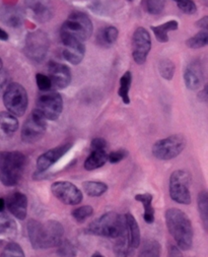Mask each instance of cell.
Here are the masks:
<instances>
[{
    "label": "cell",
    "instance_id": "1",
    "mask_svg": "<svg viewBox=\"0 0 208 257\" xmlns=\"http://www.w3.org/2000/svg\"><path fill=\"white\" fill-rule=\"evenodd\" d=\"M63 226L54 220L41 223L30 220L28 223V236L35 249H48L58 247L63 241Z\"/></svg>",
    "mask_w": 208,
    "mask_h": 257
},
{
    "label": "cell",
    "instance_id": "2",
    "mask_svg": "<svg viewBox=\"0 0 208 257\" xmlns=\"http://www.w3.org/2000/svg\"><path fill=\"white\" fill-rule=\"evenodd\" d=\"M165 224L170 234L182 250H189L193 245V228L189 217L178 208L165 211Z\"/></svg>",
    "mask_w": 208,
    "mask_h": 257
},
{
    "label": "cell",
    "instance_id": "3",
    "mask_svg": "<svg viewBox=\"0 0 208 257\" xmlns=\"http://www.w3.org/2000/svg\"><path fill=\"white\" fill-rule=\"evenodd\" d=\"M27 165V157L21 152H0V181L12 187L19 184Z\"/></svg>",
    "mask_w": 208,
    "mask_h": 257
},
{
    "label": "cell",
    "instance_id": "4",
    "mask_svg": "<svg viewBox=\"0 0 208 257\" xmlns=\"http://www.w3.org/2000/svg\"><path fill=\"white\" fill-rule=\"evenodd\" d=\"M88 232L106 238H122L125 236L124 217L114 211L107 212L89 226Z\"/></svg>",
    "mask_w": 208,
    "mask_h": 257
},
{
    "label": "cell",
    "instance_id": "5",
    "mask_svg": "<svg viewBox=\"0 0 208 257\" xmlns=\"http://www.w3.org/2000/svg\"><path fill=\"white\" fill-rule=\"evenodd\" d=\"M93 24L90 18L83 13H72L63 23L60 36L74 38L80 42L89 40L93 34Z\"/></svg>",
    "mask_w": 208,
    "mask_h": 257
},
{
    "label": "cell",
    "instance_id": "6",
    "mask_svg": "<svg viewBox=\"0 0 208 257\" xmlns=\"http://www.w3.org/2000/svg\"><path fill=\"white\" fill-rule=\"evenodd\" d=\"M50 40L45 32L37 30L27 35L25 54L32 62L38 64L43 62L48 54Z\"/></svg>",
    "mask_w": 208,
    "mask_h": 257
},
{
    "label": "cell",
    "instance_id": "7",
    "mask_svg": "<svg viewBox=\"0 0 208 257\" xmlns=\"http://www.w3.org/2000/svg\"><path fill=\"white\" fill-rule=\"evenodd\" d=\"M4 103L8 112L16 117L23 116L29 104L28 93L21 83L11 82L4 93Z\"/></svg>",
    "mask_w": 208,
    "mask_h": 257
},
{
    "label": "cell",
    "instance_id": "8",
    "mask_svg": "<svg viewBox=\"0 0 208 257\" xmlns=\"http://www.w3.org/2000/svg\"><path fill=\"white\" fill-rule=\"evenodd\" d=\"M186 147V139L182 135H174L157 141L152 147L153 156L161 161H169L178 157Z\"/></svg>",
    "mask_w": 208,
    "mask_h": 257
},
{
    "label": "cell",
    "instance_id": "9",
    "mask_svg": "<svg viewBox=\"0 0 208 257\" xmlns=\"http://www.w3.org/2000/svg\"><path fill=\"white\" fill-rule=\"evenodd\" d=\"M47 131L45 117L38 110H33L22 127V141L26 144H35L44 137Z\"/></svg>",
    "mask_w": 208,
    "mask_h": 257
},
{
    "label": "cell",
    "instance_id": "10",
    "mask_svg": "<svg viewBox=\"0 0 208 257\" xmlns=\"http://www.w3.org/2000/svg\"><path fill=\"white\" fill-rule=\"evenodd\" d=\"M190 175L185 170H177L170 177V196L180 204L191 203Z\"/></svg>",
    "mask_w": 208,
    "mask_h": 257
},
{
    "label": "cell",
    "instance_id": "11",
    "mask_svg": "<svg viewBox=\"0 0 208 257\" xmlns=\"http://www.w3.org/2000/svg\"><path fill=\"white\" fill-rule=\"evenodd\" d=\"M38 110L47 120H57L63 111V100L58 93L49 92L39 96L36 103Z\"/></svg>",
    "mask_w": 208,
    "mask_h": 257
},
{
    "label": "cell",
    "instance_id": "12",
    "mask_svg": "<svg viewBox=\"0 0 208 257\" xmlns=\"http://www.w3.org/2000/svg\"><path fill=\"white\" fill-rule=\"evenodd\" d=\"M151 49V38L148 31L137 28L132 36V56L137 64H143Z\"/></svg>",
    "mask_w": 208,
    "mask_h": 257
},
{
    "label": "cell",
    "instance_id": "13",
    "mask_svg": "<svg viewBox=\"0 0 208 257\" xmlns=\"http://www.w3.org/2000/svg\"><path fill=\"white\" fill-rule=\"evenodd\" d=\"M51 191L59 201L67 205H76L80 203L83 198L81 191L73 183L67 181H57L53 183Z\"/></svg>",
    "mask_w": 208,
    "mask_h": 257
},
{
    "label": "cell",
    "instance_id": "14",
    "mask_svg": "<svg viewBox=\"0 0 208 257\" xmlns=\"http://www.w3.org/2000/svg\"><path fill=\"white\" fill-rule=\"evenodd\" d=\"M26 8L31 17L41 24L49 22L54 16L51 0H26Z\"/></svg>",
    "mask_w": 208,
    "mask_h": 257
},
{
    "label": "cell",
    "instance_id": "15",
    "mask_svg": "<svg viewBox=\"0 0 208 257\" xmlns=\"http://www.w3.org/2000/svg\"><path fill=\"white\" fill-rule=\"evenodd\" d=\"M61 40L64 45L62 51L64 59L73 65L79 64L86 54V47L83 42L66 36H61Z\"/></svg>",
    "mask_w": 208,
    "mask_h": 257
},
{
    "label": "cell",
    "instance_id": "16",
    "mask_svg": "<svg viewBox=\"0 0 208 257\" xmlns=\"http://www.w3.org/2000/svg\"><path fill=\"white\" fill-rule=\"evenodd\" d=\"M72 148L71 144H65L58 146L54 149H51L41 155L37 160V172L39 174L44 173L46 171L51 168L54 164H56L62 157L67 154V152Z\"/></svg>",
    "mask_w": 208,
    "mask_h": 257
},
{
    "label": "cell",
    "instance_id": "17",
    "mask_svg": "<svg viewBox=\"0 0 208 257\" xmlns=\"http://www.w3.org/2000/svg\"><path fill=\"white\" fill-rule=\"evenodd\" d=\"M49 77L52 85L59 90L66 89L71 82L70 68L62 63L50 62L49 64Z\"/></svg>",
    "mask_w": 208,
    "mask_h": 257
},
{
    "label": "cell",
    "instance_id": "18",
    "mask_svg": "<svg viewBox=\"0 0 208 257\" xmlns=\"http://www.w3.org/2000/svg\"><path fill=\"white\" fill-rule=\"evenodd\" d=\"M6 205L12 215L19 220H25L28 212V197L26 194L16 191L6 200Z\"/></svg>",
    "mask_w": 208,
    "mask_h": 257
},
{
    "label": "cell",
    "instance_id": "19",
    "mask_svg": "<svg viewBox=\"0 0 208 257\" xmlns=\"http://www.w3.org/2000/svg\"><path fill=\"white\" fill-rule=\"evenodd\" d=\"M18 225L8 213L0 211V246H6L17 238Z\"/></svg>",
    "mask_w": 208,
    "mask_h": 257
},
{
    "label": "cell",
    "instance_id": "20",
    "mask_svg": "<svg viewBox=\"0 0 208 257\" xmlns=\"http://www.w3.org/2000/svg\"><path fill=\"white\" fill-rule=\"evenodd\" d=\"M184 80L186 87L191 91H196L201 87L203 80V69L199 61H193L187 66L184 72Z\"/></svg>",
    "mask_w": 208,
    "mask_h": 257
},
{
    "label": "cell",
    "instance_id": "21",
    "mask_svg": "<svg viewBox=\"0 0 208 257\" xmlns=\"http://www.w3.org/2000/svg\"><path fill=\"white\" fill-rule=\"evenodd\" d=\"M0 21L10 28H21L24 25L25 14L19 7H4L0 10Z\"/></svg>",
    "mask_w": 208,
    "mask_h": 257
},
{
    "label": "cell",
    "instance_id": "22",
    "mask_svg": "<svg viewBox=\"0 0 208 257\" xmlns=\"http://www.w3.org/2000/svg\"><path fill=\"white\" fill-rule=\"evenodd\" d=\"M125 223V237L128 241V246L131 248H137L140 245V229L137 221L131 213L124 215Z\"/></svg>",
    "mask_w": 208,
    "mask_h": 257
},
{
    "label": "cell",
    "instance_id": "23",
    "mask_svg": "<svg viewBox=\"0 0 208 257\" xmlns=\"http://www.w3.org/2000/svg\"><path fill=\"white\" fill-rule=\"evenodd\" d=\"M17 117L10 112H0V138L3 140L11 139L19 130Z\"/></svg>",
    "mask_w": 208,
    "mask_h": 257
},
{
    "label": "cell",
    "instance_id": "24",
    "mask_svg": "<svg viewBox=\"0 0 208 257\" xmlns=\"http://www.w3.org/2000/svg\"><path fill=\"white\" fill-rule=\"evenodd\" d=\"M179 28V24L177 21H169L160 26L151 27V31L153 32L156 40L160 43H166L169 41V32L176 31Z\"/></svg>",
    "mask_w": 208,
    "mask_h": 257
},
{
    "label": "cell",
    "instance_id": "25",
    "mask_svg": "<svg viewBox=\"0 0 208 257\" xmlns=\"http://www.w3.org/2000/svg\"><path fill=\"white\" fill-rule=\"evenodd\" d=\"M135 199L144 207L143 219L147 224H152L154 222V208L152 206L153 196L150 193H139L135 196Z\"/></svg>",
    "mask_w": 208,
    "mask_h": 257
},
{
    "label": "cell",
    "instance_id": "26",
    "mask_svg": "<svg viewBox=\"0 0 208 257\" xmlns=\"http://www.w3.org/2000/svg\"><path fill=\"white\" fill-rule=\"evenodd\" d=\"M108 161V154L106 151H92L91 155L85 162V169L94 171L103 167Z\"/></svg>",
    "mask_w": 208,
    "mask_h": 257
},
{
    "label": "cell",
    "instance_id": "27",
    "mask_svg": "<svg viewBox=\"0 0 208 257\" xmlns=\"http://www.w3.org/2000/svg\"><path fill=\"white\" fill-rule=\"evenodd\" d=\"M131 83H132V73L130 71H126L120 78V87L118 91V95L122 99L125 105L130 104L129 92L131 88Z\"/></svg>",
    "mask_w": 208,
    "mask_h": 257
},
{
    "label": "cell",
    "instance_id": "28",
    "mask_svg": "<svg viewBox=\"0 0 208 257\" xmlns=\"http://www.w3.org/2000/svg\"><path fill=\"white\" fill-rule=\"evenodd\" d=\"M119 31L115 27H106L98 34V43L103 47H110L117 41Z\"/></svg>",
    "mask_w": 208,
    "mask_h": 257
},
{
    "label": "cell",
    "instance_id": "29",
    "mask_svg": "<svg viewBox=\"0 0 208 257\" xmlns=\"http://www.w3.org/2000/svg\"><path fill=\"white\" fill-rule=\"evenodd\" d=\"M161 246L160 244L152 239H148L144 241L138 257H160Z\"/></svg>",
    "mask_w": 208,
    "mask_h": 257
},
{
    "label": "cell",
    "instance_id": "30",
    "mask_svg": "<svg viewBox=\"0 0 208 257\" xmlns=\"http://www.w3.org/2000/svg\"><path fill=\"white\" fill-rule=\"evenodd\" d=\"M82 187L85 192L92 197H98L105 194L108 190L106 183L99 181H87L82 183Z\"/></svg>",
    "mask_w": 208,
    "mask_h": 257
},
{
    "label": "cell",
    "instance_id": "31",
    "mask_svg": "<svg viewBox=\"0 0 208 257\" xmlns=\"http://www.w3.org/2000/svg\"><path fill=\"white\" fill-rule=\"evenodd\" d=\"M197 202H198V209H199V213H200L203 226L205 229H207V226H208V196H207V192L205 190L201 191L198 194Z\"/></svg>",
    "mask_w": 208,
    "mask_h": 257
},
{
    "label": "cell",
    "instance_id": "32",
    "mask_svg": "<svg viewBox=\"0 0 208 257\" xmlns=\"http://www.w3.org/2000/svg\"><path fill=\"white\" fill-rule=\"evenodd\" d=\"M186 44L191 49H200L208 44V33L207 31H201L194 37L187 40Z\"/></svg>",
    "mask_w": 208,
    "mask_h": 257
},
{
    "label": "cell",
    "instance_id": "33",
    "mask_svg": "<svg viewBox=\"0 0 208 257\" xmlns=\"http://www.w3.org/2000/svg\"><path fill=\"white\" fill-rule=\"evenodd\" d=\"M158 71H159V74L164 79L171 80L174 76L175 65L170 59L163 58V59L159 60V62H158Z\"/></svg>",
    "mask_w": 208,
    "mask_h": 257
},
{
    "label": "cell",
    "instance_id": "34",
    "mask_svg": "<svg viewBox=\"0 0 208 257\" xmlns=\"http://www.w3.org/2000/svg\"><path fill=\"white\" fill-rule=\"evenodd\" d=\"M142 7L149 15H159L164 9V0H142Z\"/></svg>",
    "mask_w": 208,
    "mask_h": 257
},
{
    "label": "cell",
    "instance_id": "35",
    "mask_svg": "<svg viewBox=\"0 0 208 257\" xmlns=\"http://www.w3.org/2000/svg\"><path fill=\"white\" fill-rule=\"evenodd\" d=\"M93 213H94V208L91 205H83L72 211V217L78 223H83L88 218L92 217Z\"/></svg>",
    "mask_w": 208,
    "mask_h": 257
},
{
    "label": "cell",
    "instance_id": "36",
    "mask_svg": "<svg viewBox=\"0 0 208 257\" xmlns=\"http://www.w3.org/2000/svg\"><path fill=\"white\" fill-rule=\"evenodd\" d=\"M0 257H26L23 248L16 242L6 245L5 250Z\"/></svg>",
    "mask_w": 208,
    "mask_h": 257
},
{
    "label": "cell",
    "instance_id": "37",
    "mask_svg": "<svg viewBox=\"0 0 208 257\" xmlns=\"http://www.w3.org/2000/svg\"><path fill=\"white\" fill-rule=\"evenodd\" d=\"M36 82H37L38 88L41 92H49L53 87L50 77L43 73L36 74Z\"/></svg>",
    "mask_w": 208,
    "mask_h": 257
},
{
    "label": "cell",
    "instance_id": "38",
    "mask_svg": "<svg viewBox=\"0 0 208 257\" xmlns=\"http://www.w3.org/2000/svg\"><path fill=\"white\" fill-rule=\"evenodd\" d=\"M177 3L178 8L187 15H194L197 12V7L193 0H173Z\"/></svg>",
    "mask_w": 208,
    "mask_h": 257
},
{
    "label": "cell",
    "instance_id": "39",
    "mask_svg": "<svg viewBox=\"0 0 208 257\" xmlns=\"http://www.w3.org/2000/svg\"><path fill=\"white\" fill-rule=\"evenodd\" d=\"M59 247V254L62 257H74L75 249L71 243L68 241H62V243L58 246Z\"/></svg>",
    "mask_w": 208,
    "mask_h": 257
},
{
    "label": "cell",
    "instance_id": "40",
    "mask_svg": "<svg viewBox=\"0 0 208 257\" xmlns=\"http://www.w3.org/2000/svg\"><path fill=\"white\" fill-rule=\"evenodd\" d=\"M127 156H128V153L124 150L114 151L108 155V161L111 164H117V163L121 162L122 160H124Z\"/></svg>",
    "mask_w": 208,
    "mask_h": 257
},
{
    "label": "cell",
    "instance_id": "41",
    "mask_svg": "<svg viewBox=\"0 0 208 257\" xmlns=\"http://www.w3.org/2000/svg\"><path fill=\"white\" fill-rule=\"evenodd\" d=\"M11 76L6 69L0 70V96L4 95L5 91L7 90L8 85L11 83Z\"/></svg>",
    "mask_w": 208,
    "mask_h": 257
},
{
    "label": "cell",
    "instance_id": "42",
    "mask_svg": "<svg viewBox=\"0 0 208 257\" xmlns=\"http://www.w3.org/2000/svg\"><path fill=\"white\" fill-rule=\"evenodd\" d=\"M107 147H108L107 142L102 138L94 139L91 144L92 151H106Z\"/></svg>",
    "mask_w": 208,
    "mask_h": 257
},
{
    "label": "cell",
    "instance_id": "43",
    "mask_svg": "<svg viewBox=\"0 0 208 257\" xmlns=\"http://www.w3.org/2000/svg\"><path fill=\"white\" fill-rule=\"evenodd\" d=\"M168 257H184V256L182 251L179 249V247L175 245H171L168 252Z\"/></svg>",
    "mask_w": 208,
    "mask_h": 257
},
{
    "label": "cell",
    "instance_id": "44",
    "mask_svg": "<svg viewBox=\"0 0 208 257\" xmlns=\"http://www.w3.org/2000/svg\"><path fill=\"white\" fill-rule=\"evenodd\" d=\"M197 26L201 29H203V31H207V27H208V18L204 17L202 18L200 21L197 22Z\"/></svg>",
    "mask_w": 208,
    "mask_h": 257
},
{
    "label": "cell",
    "instance_id": "45",
    "mask_svg": "<svg viewBox=\"0 0 208 257\" xmlns=\"http://www.w3.org/2000/svg\"><path fill=\"white\" fill-rule=\"evenodd\" d=\"M9 39H10L9 34L5 30H3L2 28H0V40H2V41H8Z\"/></svg>",
    "mask_w": 208,
    "mask_h": 257
},
{
    "label": "cell",
    "instance_id": "46",
    "mask_svg": "<svg viewBox=\"0 0 208 257\" xmlns=\"http://www.w3.org/2000/svg\"><path fill=\"white\" fill-rule=\"evenodd\" d=\"M207 88H204V90L203 91H201L200 92V94H199V99L201 100V101H206L207 100V90H206Z\"/></svg>",
    "mask_w": 208,
    "mask_h": 257
},
{
    "label": "cell",
    "instance_id": "47",
    "mask_svg": "<svg viewBox=\"0 0 208 257\" xmlns=\"http://www.w3.org/2000/svg\"><path fill=\"white\" fill-rule=\"evenodd\" d=\"M6 207V200L4 198H0V211H4Z\"/></svg>",
    "mask_w": 208,
    "mask_h": 257
},
{
    "label": "cell",
    "instance_id": "48",
    "mask_svg": "<svg viewBox=\"0 0 208 257\" xmlns=\"http://www.w3.org/2000/svg\"><path fill=\"white\" fill-rule=\"evenodd\" d=\"M92 257H105L103 254H101L100 252H96V253H94L93 254V256Z\"/></svg>",
    "mask_w": 208,
    "mask_h": 257
},
{
    "label": "cell",
    "instance_id": "49",
    "mask_svg": "<svg viewBox=\"0 0 208 257\" xmlns=\"http://www.w3.org/2000/svg\"><path fill=\"white\" fill-rule=\"evenodd\" d=\"M3 69V60H2V58H0V70Z\"/></svg>",
    "mask_w": 208,
    "mask_h": 257
},
{
    "label": "cell",
    "instance_id": "50",
    "mask_svg": "<svg viewBox=\"0 0 208 257\" xmlns=\"http://www.w3.org/2000/svg\"><path fill=\"white\" fill-rule=\"evenodd\" d=\"M128 2H129V3H132V2H133V0H128Z\"/></svg>",
    "mask_w": 208,
    "mask_h": 257
}]
</instances>
